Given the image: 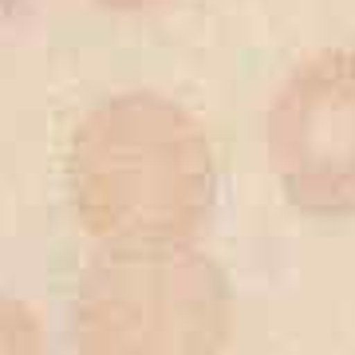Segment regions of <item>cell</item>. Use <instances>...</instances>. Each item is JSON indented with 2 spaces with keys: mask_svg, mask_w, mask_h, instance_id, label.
I'll use <instances>...</instances> for the list:
<instances>
[{
  "mask_svg": "<svg viewBox=\"0 0 355 355\" xmlns=\"http://www.w3.org/2000/svg\"><path fill=\"white\" fill-rule=\"evenodd\" d=\"M0 355H48L36 312L8 292H0Z\"/></svg>",
  "mask_w": 355,
  "mask_h": 355,
  "instance_id": "cell-4",
  "label": "cell"
},
{
  "mask_svg": "<svg viewBox=\"0 0 355 355\" xmlns=\"http://www.w3.org/2000/svg\"><path fill=\"white\" fill-rule=\"evenodd\" d=\"M67 198L99 249L193 245L217 205L205 127L158 91L95 103L67 142Z\"/></svg>",
  "mask_w": 355,
  "mask_h": 355,
  "instance_id": "cell-1",
  "label": "cell"
},
{
  "mask_svg": "<svg viewBox=\"0 0 355 355\" xmlns=\"http://www.w3.org/2000/svg\"><path fill=\"white\" fill-rule=\"evenodd\" d=\"M229 331V280L198 245L99 249L67 308L76 355H221Z\"/></svg>",
  "mask_w": 355,
  "mask_h": 355,
  "instance_id": "cell-2",
  "label": "cell"
},
{
  "mask_svg": "<svg viewBox=\"0 0 355 355\" xmlns=\"http://www.w3.org/2000/svg\"><path fill=\"white\" fill-rule=\"evenodd\" d=\"M268 166L304 217H355V48H324L292 67L265 119Z\"/></svg>",
  "mask_w": 355,
  "mask_h": 355,
  "instance_id": "cell-3",
  "label": "cell"
},
{
  "mask_svg": "<svg viewBox=\"0 0 355 355\" xmlns=\"http://www.w3.org/2000/svg\"><path fill=\"white\" fill-rule=\"evenodd\" d=\"M91 4L111 8V12H142V8H154V4H162V0H91Z\"/></svg>",
  "mask_w": 355,
  "mask_h": 355,
  "instance_id": "cell-5",
  "label": "cell"
}]
</instances>
